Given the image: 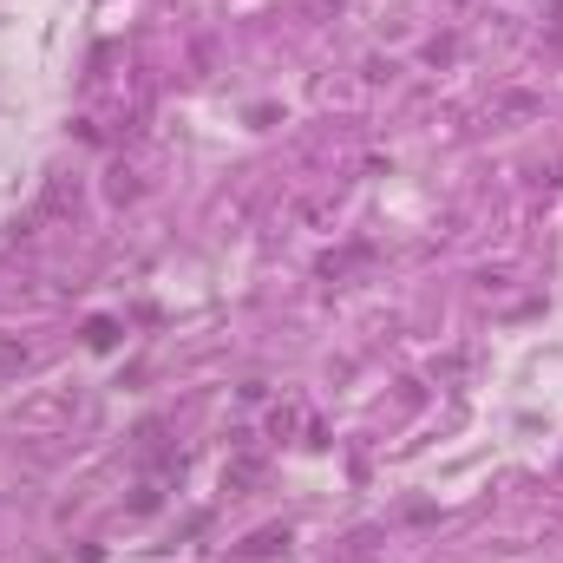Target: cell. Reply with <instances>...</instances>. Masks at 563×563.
Segmentation results:
<instances>
[{"label": "cell", "instance_id": "obj_2", "mask_svg": "<svg viewBox=\"0 0 563 563\" xmlns=\"http://www.w3.org/2000/svg\"><path fill=\"white\" fill-rule=\"evenodd\" d=\"M0 563H7V557H0Z\"/></svg>", "mask_w": 563, "mask_h": 563}, {"label": "cell", "instance_id": "obj_1", "mask_svg": "<svg viewBox=\"0 0 563 563\" xmlns=\"http://www.w3.org/2000/svg\"><path fill=\"white\" fill-rule=\"evenodd\" d=\"M26 360H33V354H26V341H20V334H7V328H0V380H14V374L26 367Z\"/></svg>", "mask_w": 563, "mask_h": 563}]
</instances>
